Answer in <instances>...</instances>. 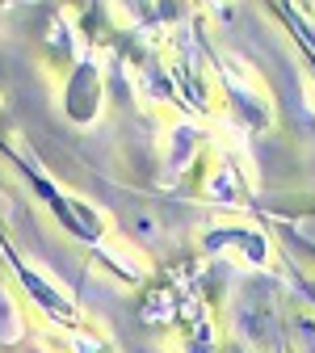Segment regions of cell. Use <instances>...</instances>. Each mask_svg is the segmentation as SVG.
Wrapping results in <instances>:
<instances>
[{
	"instance_id": "1",
	"label": "cell",
	"mask_w": 315,
	"mask_h": 353,
	"mask_svg": "<svg viewBox=\"0 0 315 353\" xmlns=\"http://www.w3.org/2000/svg\"><path fill=\"white\" fill-rule=\"evenodd\" d=\"M97 97H101L97 68L93 63H80L76 76H72V84H68V110H72V118L88 122V118H93V110H97Z\"/></svg>"
},
{
	"instance_id": "2",
	"label": "cell",
	"mask_w": 315,
	"mask_h": 353,
	"mask_svg": "<svg viewBox=\"0 0 315 353\" xmlns=\"http://www.w3.org/2000/svg\"><path fill=\"white\" fill-rule=\"evenodd\" d=\"M307 294H311V299H315V282H307Z\"/></svg>"
}]
</instances>
